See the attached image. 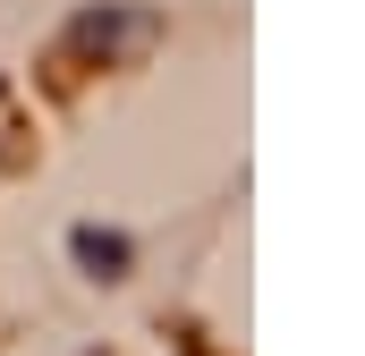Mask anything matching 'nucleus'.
Instances as JSON below:
<instances>
[{
  "label": "nucleus",
  "instance_id": "obj_1",
  "mask_svg": "<svg viewBox=\"0 0 365 356\" xmlns=\"http://www.w3.org/2000/svg\"><path fill=\"white\" fill-rule=\"evenodd\" d=\"M77 255H86V263H102V271H119V263H128V238H102V229H77Z\"/></svg>",
  "mask_w": 365,
  "mask_h": 356
}]
</instances>
